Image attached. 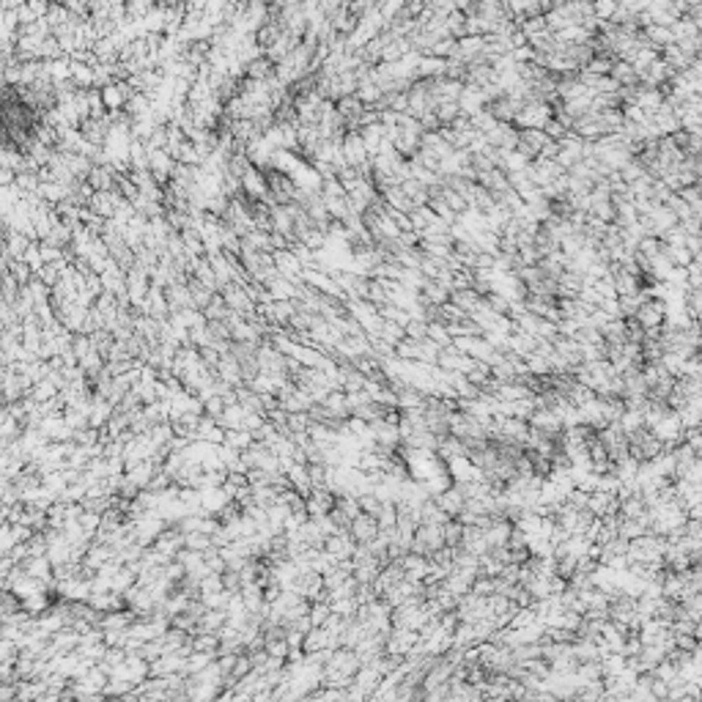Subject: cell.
<instances>
[{
	"label": "cell",
	"mask_w": 702,
	"mask_h": 702,
	"mask_svg": "<svg viewBox=\"0 0 702 702\" xmlns=\"http://www.w3.org/2000/svg\"><path fill=\"white\" fill-rule=\"evenodd\" d=\"M335 502H338V494H335V491H330V488H313V494L305 499V508H308L310 519H316V516L330 513V510L335 508Z\"/></svg>",
	"instance_id": "cell-1"
},
{
	"label": "cell",
	"mask_w": 702,
	"mask_h": 702,
	"mask_svg": "<svg viewBox=\"0 0 702 702\" xmlns=\"http://www.w3.org/2000/svg\"><path fill=\"white\" fill-rule=\"evenodd\" d=\"M349 532L354 535V541H357V543H370V541L381 532V527H379L376 516H370V513H359V516L351 521Z\"/></svg>",
	"instance_id": "cell-2"
},
{
	"label": "cell",
	"mask_w": 702,
	"mask_h": 702,
	"mask_svg": "<svg viewBox=\"0 0 702 702\" xmlns=\"http://www.w3.org/2000/svg\"><path fill=\"white\" fill-rule=\"evenodd\" d=\"M252 442H255V434L247 431V428H231V431H225V445L239 450V453H244L247 448H252Z\"/></svg>",
	"instance_id": "cell-5"
},
{
	"label": "cell",
	"mask_w": 702,
	"mask_h": 702,
	"mask_svg": "<svg viewBox=\"0 0 702 702\" xmlns=\"http://www.w3.org/2000/svg\"><path fill=\"white\" fill-rule=\"evenodd\" d=\"M58 392H61V390H58L50 379H41V381H36V384L30 387V392H28V395H30L33 401H39V403H47V401H52Z\"/></svg>",
	"instance_id": "cell-6"
},
{
	"label": "cell",
	"mask_w": 702,
	"mask_h": 702,
	"mask_svg": "<svg viewBox=\"0 0 702 702\" xmlns=\"http://www.w3.org/2000/svg\"><path fill=\"white\" fill-rule=\"evenodd\" d=\"M184 546L187 549H195V552H209V549H214V538L209 535V532H187L184 535Z\"/></svg>",
	"instance_id": "cell-7"
},
{
	"label": "cell",
	"mask_w": 702,
	"mask_h": 702,
	"mask_svg": "<svg viewBox=\"0 0 702 702\" xmlns=\"http://www.w3.org/2000/svg\"><path fill=\"white\" fill-rule=\"evenodd\" d=\"M664 61L672 69H689L694 63V52L683 50L681 44H670V47H664Z\"/></svg>",
	"instance_id": "cell-4"
},
{
	"label": "cell",
	"mask_w": 702,
	"mask_h": 702,
	"mask_svg": "<svg viewBox=\"0 0 702 702\" xmlns=\"http://www.w3.org/2000/svg\"><path fill=\"white\" fill-rule=\"evenodd\" d=\"M645 39L650 47H670L675 44V33H672V25H645Z\"/></svg>",
	"instance_id": "cell-3"
},
{
	"label": "cell",
	"mask_w": 702,
	"mask_h": 702,
	"mask_svg": "<svg viewBox=\"0 0 702 702\" xmlns=\"http://www.w3.org/2000/svg\"><path fill=\"white\" fill-rule=\"evenodd\" d=\"M423 330H425V327H423V324H414V321H412V324H409V335H412V338H423V335H425V332H423Z\"/></svg>",
	"instance_id": "cell-8"
}]
</instances>
